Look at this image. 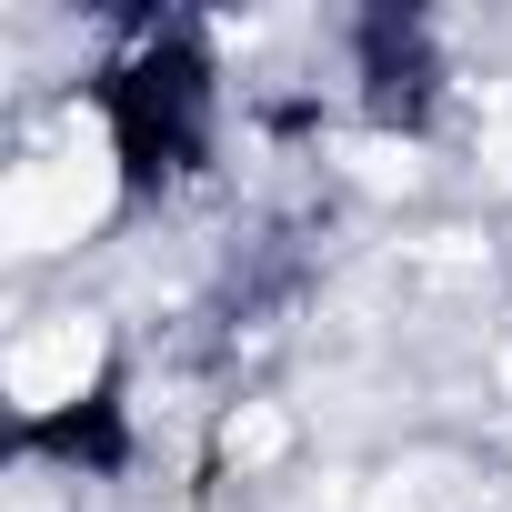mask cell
<instances>
[{"label": "cell", "instance_id": "obj_1", "mask_svg": "<svg viewBox=\"0 0 512 512\" xmlns=\"http://www.w3.org/2000/svg\"><path fill=\"white\" fill-rule=\"evenodd\" d=\"M121 201V151L101 131V111H71V131L31 161H11V181H0V231H11V251H71L81 231H101Z\"/></svg>", "mask_w": 512, "mask_h": 512}, {"label": "cell", "instance_id": "obj_2", "mask_svg": "<svg viewBox=\"0 0 512 512\" xmlns=\"http://www.w3.org/2000/svg\"><path fill=\"white\" fill-rule=\"evenodd\" d=\"M101 362H111V322H101V312H41V322L11 342L0 382H11V402H21L31 422H51V412H81V402L101 392Z\"/></svg>", "mask_w": 512, "mask_h": 512}, {"label": "cell", "instance_id": "obj_3", "mask_svg": "<svg viewBox=\"0 0 512 512\" xmlns=\"http://www.w3.org/2000/svg\"><path fill=\"white\" fill-rule=\"evenodd\" d=\"M282 442H292V432H282V412H262V402H251V412H231V422H221V452H231L241 472H262V462H272Z\"/></svg>", "mask_w": 512, "mask_h": 512}, {"label": "cell", "instance_id": "obj_4", "mask_svg": "<svg viewBox=\"0 0 512 512\" xmlns=\"http://www.w3.org/2000/svg\"><path fill=\"white\" fill-rule=\"evenodd\" d=\"M352 181H372V191H412V141H352Z\"/></svg>", "mask_w": 512, "mask_h": 512}]
</instances>
